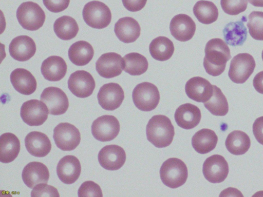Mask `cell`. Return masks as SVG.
<instances>
[{
  "instance_id": "15",
  "label": "cell",
  "mask_w": 263,
  "mask_h": 197,
  "mask_svg": "<svg viewBox=\"0 0 263 197\" xmlns=\"http://www.w3.org/2000/svg\"><path fill=\"white\" fill-rule=\"evenodd\" d=\"M124 66L123 58L115 52L103 54L96 63V69L98 74L106 78L119 75L124 69Z\"/></svg>"
},
{
  "instance_id": "33",
  "label": "cell",
  "mask_w": 263,
  "mask_h": 197,
  "mask_svg": "<svg viewBox=\"0 0 263 197\" xmlns=\"http://www.w3.org/2000/svg\"><path fill=\"white\" fill-rule=\"evenodd\" d=\"M79 26L76 21L69 16L64 15L55 20L53 30L60 39L68 41L72 39L79 31Z\"/></svg>"
},
{
  "instance_id": "4",
  "label": "cell",
  "mask_w": 263,
  "mask_h": 197,
  "mask_svg": "<svg viewBox=\"0 0 263 197\" xmlns=\"http://www.w3.org/2000/svg\"><path fill=\"white\" fill-rule=\"evenodd\" d=\"M16 17L23 28L35 31L42 27L46 15L37 4L29 1L24 2L19 6L16 10Z\"/></svg>"
},
{
  "instance_id": "28",
  "label": "cell",
  "mask_w": 263,
  "mask_h": 197,
  "mask_svg": "<svg viewBox=\"0 0 263 197\" xmlns=\"http://www.w3.org/2000/svg\"><path fill=\"white\" fill-rule=\"evenodd\" d=\"M20 142L18 137L10 132L5 133L0 137V161L9 163L14 161L20 151Z\"/></svg>"
},
{
  "instance_id": "11",
  "label": "cell",
  "mask_w": 263,
  "mask_h": 197,
  "mask_svg": "<svg viewBox=\"0 0 263 197\" xmlns=\"http://www.w3.org/2000/svg\"><path fill=\"white\" fill-rule=\"evenodd\" d=\"M229 171L228 162L224 157L219 154H214L208 157L203 164V175L212 183H219L224 181Z\"/></svg>"
},
{
  "instance_id": "25",
  "label": "cell",
  "mask_w": 263,
  "mask_h": 197,
  "mask_svg": "<svg viewBox=\"0 0 263 197\" xmlns=\"http://www.w3.org/2000/svg\"><path fill=\"white\" fill-rule=\"evenodd\" d=\"M10 79L14 88L22 94H31L36 89L37 82L35 77L25 69H14L10 74Z\"/></svg>"
},
{
  "instance_id": "30",
  "label": "cell",
  "mask_w": 263,
  "mask_h": 197,
  "mask_svg": "<svg viewBox=\"0 0 263 197\" xmlns=\"http://www.w3.org/2000/svg\"><path fill=\"white\" fill-rule=\"evenodd\" d=\"M70 61L79 66L88 64L94 55L92 46L87 42L79 41L71 45L68 52Z\"/></svg>"
},
{
  "instance_id": "22",
  "label": "cell",
  "mask_w": 263,
  "mask_h": 197,
  "mask_svg": "<svg viewBox=\"0 0 263 197\" xmlns=\"http://www.w3.org/2000/svg\"><path fill=\"white\" fill-rule=\"evenodd\" d=\"M174 117L177 124L180 127L191 129L199 124L201 114L198 107L190 103H186L177 108Z\"/></svg>"
},
{
  "instance_id": "14",
  "label": "cell",
  "mask_w": 263,
  "mask_h": 197,
  "mask_svg": "<svg viewBox=\"0 0 263 197\" xmlns=\"http://www.w3.org/2000/svg\"><path fill=\"white\" fill-rule=\"evenodd\" d=\"M97 98L99 104L103 109L113 111L121 105L124 98V92L118 84L109 83L100 88Z\"/></svg>"
},
{
  "instance_id": "39",
  "label": "cell",
  "mask_w": 263,
  "mask_h": 197,
  "mask_svg": "<svg viewBox=\"0 0 263 197\" xmlns=\"http://www.w3.org/2000/svg\"><path fill=\"white\" fill-rule=\"evenodd\" d=\"M78 195L79 197L103 196L100 186L91 181H85L81 184L78 189Z\"/></svg>"
},
{
  "instance_id": "8",
  "label": "cell",
  "mask_w": 263,
  "mask_h": 197,
  "mask_svg": "<svg viewBox=\"0 0 263 197\" xmlns=\"http://www.w3.org/2000/svg\"><path fill=\"white\" fill-rule=\"evenodd\" d=\"M53 140L57 146L63 151L76 149L81 141L78 129L68 123L59 124L53 130Z\"/></svg>"
},
{
  "instance_id": "13",
  "label": "cell",
  "mask_w": 263,
  "mask_h": 197,
  "mask_svg": "<svg viewBox=\"0 0 263 197\" xmlns=\"http://www.w3.org/2000/svg\"><path fill=\"white\" fill-rule=\"evenodd\" d=\"M96 86L92 76L85 70L72 73L68 80V87L71 92L80 98H85L92 94Z\"/></svg>"
},
{
  "instance_id": "45",
  "label": "cell",
  "mask_w": 263,
  "mask_h": 197,
  "mask_svg": "<svg viewBox=\"0 0 263 197\" xmlns=\"http://www.w3.org/2000/svg\"><path fill=\"white\" fill-rule=\"evenodd\" d=\"M248 1L254 6L263 7V0H248Z\"/></svg>"
},
{
  "instance_id": "34",
  "label": "cell",
  "mask_w": 263,
  "mask_h": 197,
  "mask_svg": "<svg viewBox=\"0 0 263 197\" xmlns=\"http://www.w3.org/2000/svg\"><path fill=\"white\" fill-rule=\"evenodd\" d=\"M194 14L199 22L208 25L215 22L218 16V10L212 2L200 0L193 8Z\"/></svg>"
},
{
  "instance_id": "29",
  "label": "cell",
  "mask_w": 263,
  "mask_h": 197,
  "mask_svg": "<svg viewBox=\"0 0 263 197\" xmlns=\"http://www.w3.org/2000/svg\"><path fill=\"white\" fill-rule=\"evenodd\" d=\"M217 142L218 137L215 132L206 128L197 131L192 139L193 147L200 154H205L214 149Z\"/></svg>"
},
{
  "instance_id": "6",
  "label": "cell",
  "mask_w": 263,
  "mask_h": 197,
  "mask_svg": "<svg viewBox=\"0 0 263 197\" xmlns=\"http://www.w3.org/2000/svg\"><path fill=\"white\" fill-rule=\"evenodd\" d=\"M132 97L136 107L143 111H150L156 108L160 101L157 87L149 82L138 84L134 89Z\"/></svg>"
},
{
  "instance_id": "46",
  "label": "cell",
  "mask_w": 263,
  "mask_h": 197,
  "mask_svg": "<svg viewBox=\"0 0 263 197\" xmlns=\"http://www.w3.org/2000/svg\"><path fill=\"white\" fill-rule=\"evenodd\" d=\"M261 57H262V61H263V50H262V53H261Z\"/></svg>"
},
{
  "instance_id": "31",
  "label": "cell",
  "mask_w": 263,
  "mask_h": 197,
  "mask_svg": "<svg viewBox=\"0 0 263 197\" xmlns=\"http://www.w3.org/2000/svg\"><path fill=\"white\" fill-rule=\"evenodd\" d=\"M227 150L232 154L242 155L250 148L251 141L249 136L240 130H234L230 133L225 142Z\"/></svg>"
},
{
  "instance_id": "24",
  "label": "cell",
  "mask_w": 263,
  "mask_h": 197,
  "mask_svg": "<svg viewBox=\"0 0 263 197\" xmlns=\"http://www.w3.org/2000/svg\"><path fill=\"white\" fill-rule=\"evenodd\" d=\"M114 31L120 41L125 43H130L135 42L140 36L141 28L134 18L124 17L116 22Z\"/></svg>"
},
{
  "instance_id": "38",
  "label": "cell",
  "mask_w": 263,
  "mask_h": 197,
  "mask_svg": "<svg viewBox=\"0 0 263 197\" xmlns=\"http://www.w3.org/2000/svg\"><path fill=\"white\" fill-rule=\"evenodd\" d=\"M220 4L225 13L236 15L246 10L248 0H221Z\"/></svg>"
},
{
  "instance_id": "18",
  "label": "cell",
  "mask_w": 263,
  "mask_h": 197,
  "mask_svg": "<svg viewBox=\"0 0 263 197\" xmlns=\"http://www.w3.org/2000/svg\"><path fill=\"white\" fill-rule=\"evenodd\" d=\"M171 34L177 40L186 42L191 40L196 31L193 19L185 14H179L173 17L170 24Z\"/></svg>"
},
{
  "instance_id": "21",
  "label": "cell",
  "mask_w": 263,
  "mask_h": 197,
  "mask_svg": "<svg viewBox=\"0 0 263 197\" xmlns=\"http://www.w3.org/2000/svg\"><path fill=\"white\" fill-rule=\"evenodd\" d=\"M49 175L47 166L39 162L29 163L24 168L22 174L24 183L31 189L39 184L47 183Z\"/></svg>"
},
{
  "instance_id": "19",
  "label": "cell",
  "mask_w": 263,
  "mask_h": 197,
  "mask_svg": "<svg viewBox=\"0 0 263 197\" xmlns=\"http://www.w3.org/2000/svg\"><path fill=\"white\" fill-rule=\"evenodd\" d=\"M81 166L78 159L75 156H64L57 166V173L59 179L64 184H71L79 178Z\"/></svg>"
},
{
  "instance_id": "36",
  "label": "cell",
  "mask_w": 263,
  "mask_h": 197,
  "mask_svg": "<svg viewBox=\"0 0 263 197\" xmlns=\"http://www.w3.org/2000/svg\"><path fill=\"white\" fill-rule=\"evenodd\" d=\"M213 93L211 97L203 103L204 107L213 115L224 116L229 111L227 100L221 89L213 85Z\"/></svg>"
},
{
  "instance_id": "32",
  "label": "cell",
  "mask_w": 263,
  "mask_h": 197,
  "mask_svg": "<svg viewBox=\"0 0 263 197\" xmlns=\"http://www.w3.org/2000/svg\"><path fill=\"white\" fill-rule=\"evenodd\" d=\"M149 51L155 60L165 61L173 55L174 46L173 43L167 37L159 36L151 42L149 46Z\"/></svg>"
},
{
  "instance_id": "41",
  "label": "cell",
  "mask_w": 263,
  "mask_h": 197,
  "mask_svg": "<svg viewBox=\"0 0 263 197\" xmlns=\"http://www.w3.org/2000/svg\"><path fill=\"white\" fill-rule=\"evenodd\" d=\"M43 2L48 10L58 13L67 8L70 0H43Z\"/></svg>"
},
{
  "instance_id": "44",
  "label": "cell",
  "mask_w": 263,
  "mask_h": 197,
  "mask_svg": "<svg viewBox=\"0 0 263 197\" xmlns=\"http://www.w3.org/2000/svg\"><path fill=\"white\" fill-rule=\"evenodd\" d=\"M253 85L258 92L263 94V71L258 72L255 76Z\"/></svg>"
},
{
  "instance_id": "23",
  "label": "cell",
  "mask_w": 263,
  "mask_h": 197,
  "mask_svg": "<svg viewBox=\"0 0 263 197\" xmlns=\"http://www.w3.org/2000/svg\"><path fill=\"white\" fill-rule=\"evenodd\" d=\"M25 145L30 154L39 157L46 156L51 149L48 137L39 131H31L27 134L25 138Z\"/></svg>"
},
{
  "instance_id": "5",
  "label": "cell",
  "mask_w": 263,
  "mask_h": 197,
  "mask_svg": "<svg viewBox=\"0 0 263 197\" xmlns=\"http://www.w3.org/2000/svg\"><path fill=\"white\" fill-rule=\"evenodd\" d=\"M82 15L86 24L95 29L106 27L111 19V13L108 7L98 1H91L85 4Z\"/></svg>"
},
{
  "instance_id": "16",
  "label": "cell",
  "mask_w": 263,
  "mask_h": 197,
  "mask_svg": "<svg viewBox=\"0 0 263 197\" xmlns=\"http://www.w3.org/2000/svg\"><path fill=\"white\" fill-rule=\"evenodd\" d=\"M100 165L108 170L121 168L126 160V153L123 148L117 145H109L103 147L98 156Z\"/></svg>"
},
{
  "instance_id": "9",
  "label": "cell",
  "mask_w": 263,
  "mask_h": 197,
  "mask_svg": "<svg viewBox=\"0 0 263 197\" xmlns=\"http://www.w3.org/2000/svg\"><path fill=\"white\" fill-rule=\"evenodd\" d=\"M120 129L119 122L115 116L104 115L92 122L91 129L92 134L96 140L108 142L117 137Z\"/></svg>"
},
{
  "instance_id": "40",
  "label": "cell",
  "mask_w": 263,
  "mask_h": 197,
  "mask_svg": "<svg viewBox=\"0 0 263 197\" xmlns=\"http://www.w3.org/2000/svg\"><path fill=\"white\" fill-rule=\"evenodd\" d=\"M33 196H60L58 190L47 183H40L34 187L31 192Z\"/></svg>"
},
{
  "instance_id": "27",
  "label": "cell",
  "mask_w": 263,
  "mask_h": 197,
  "mask_svg": "<svg viewBox=\"0 0 263 197\" xmlns=\"http://www.w3.org/2000/svg\"><path fill=\"white\" fill-rule=\"evenodd\" d=\"M246 21L245 16L240 21L232 22L227 24L222 32L225 42L232 46H241L247 37V30L244 25Z\"/></svg>"
},
{
  "instance_id": "42",
  "label": "cell",
  "mask_w": 263,
  "mask_h": 197,
  "mask_svg": "<svg viewBox=\"0 0 263 197\" xmlns=\"http://www.w3.org/2000/svg\"><path fill=\"white\" fill-rule=\"evenodd\" d=\"M124 7L131 12L141 10L146 5L147 0H122Z\"/></svg>"
},
{
  "instance_id": "17",
  "label": "cell",
  "mask_w": 263,
  "mask_h": 197,
  "mask_svg": "<svg viewBox=\"0 0 263 197\" xmlns=\"http://www.w3.org/2000/svg\"><path fill=\"white\" fill-rule=\"evenodd\" d=\"M213 85L209 81L200 76L189 80L185 84V91L187 96L199 103L208 101L213 93Z\"/></svg>"
},
{
  "instance_id": "35",
  "label": "cell",
  "mask_w": 263,
  "mask_h": 197,
  "mask_svg": "<svg viewBox=\"0 0 263 197\" xmlns=\"http://www.w3.org/2000/svg\"><path fill=\"white\" fill-rule=\"evenodd\" d=\"M124 66L123 70L131 75H140L147 70L148 63L147 59L142 54L132 52L123 57Z\"/></svg>"
},
{
  "instance_id": "37",
  "label": "cell",
  "mask_w": 263,
  "mask_h": 197,
  "mask_svg": "<svg viewBox=\"0 0 263 197\" xmlns=\"http://www.w3.org/2000/svg\"><path fill=\"white\" fill-rule=\"evenodd\" d=\"M247 27L251 37L263 41V12L253 11L248 16Z\"/></svg>"
},
{
  "instance_id": "43",
  "label": "cell",
  "mask_w": 263,
  "mask_h": 197,
  "mask_svg": "<svg viewBox=\"0 0 263 197\" xmlns=\"http://www.w3.org/2000/svg\"><path fill=\"white\" fill-rule=\"evenodd\" d=\"M252 129L256 140L259 143L263 145V116L255 120Z\"/></svg>"
},
{
  "instance_id": "7",
  "label": "cell",
  "mask_w": 263,
  "mask_h": 197,
  "mask_svg": "<svg viewBox=\"0 0 263 197\" xmlns=\"http://www.w3.org/2000/svg\"><path fill=\"white\" fill-rule=\"evenodd\" d=\"M255 66V60L251 55L247 53H239L231 61L229 77L235 83H244L253 73Z\"/></svg>"
},
{
  "instance_id": "12",
  "label": "cell",
  "mask_w": 263,
  "mask_h": 197,
  "mask_svg": "<svg viewBox=\"0 0 263 197\" xmlns=\"http://www.w3.org/2000/svg\"><path fill=\"white\" fill-rule=\"evenodd\" d=\"M40 100L46 104L49 113L52 115L64 114L69 107L68 98L66 94L58 87L46 88L41 94Z\"/></svg>"
},
{
  "instance_id": "2",
  "label": "cell",
  "mask_w": 263,
  "mask_h": 197,
  "mask_svg": "<svg viewBox=\"0 0 263 197\" xmlns=\"http://www.w3.org/2000/svg\"><path fill=\"white\" fill-rule=\"evenodd\" d=\"M147 139L157 148H164L172 142L174 127L171 120L163 115H156L149 120L146 128Z\"/></svg>"
},
{
  "instance_id": "1",
  "label": "cell",
  "mask_w": 263,
  "mask_h": 197,
  "mask_svg": "<svg viewBox=\"0 0 263 197\" xmlns=\"http://www.w3.org/2000/svg\"><path fill=\"white\" fill-rule=\"evenodd\" d=\"M204 53L203 66L206 73L213 76L222 74L231 58L227 44L221 38H212L206 44Z\"/></svg>"
},
{
  "instance_id": "10",
  "label": "cell",
  "mask_w": 263,
  "mask_h": 197,
  "mask_svg": "<svg viewBox=\"0 0 263 197\" xmlns=\"http://www.w3.org/2000/svg\"><path fill=\"white\" fill-rule=\"evenodd\" d=\"M49 113L48 108L44 102L37 100H30L23 104L20 115L26 124L37 126L45 123Z\"/></svg>"
},
{
  "instance_id": "26",
  "label": "cell",
  "mask_w": 263,
  "mask_h": 197,
  "mask_svg": "<svg viewBox=\"0 0 263 197\" xmlns=\"http://www.w3.org/2000/svg\"><path fill=\"white\" fill-rule=\"evenodd\" d=\"M67 65L63 58L52 55L42 63L41 71L44 77L49 81L57 82L62 80L67 72Z\"/></svg>"
},
{
  "instance_id": "3",
  "label": "cell",
  "mask_w": 263,
  "mask_h": 197,
  "mask_svg": "<svg viewBox=\"0 0 263 197\" xmlns=\"http://www.w3.org/2000/svg\"><path fill=\"white\" fill-rule=\"evenodd\" d=\"M188 176L187 168L180 159L172 157L163 162L160 169L162 183L171 188H177L183 185Z\"/></svg>"
},
{
  "instance_id": "20",
  "label": "cell",
  "mask_w": 263,
  "mask_h": 197,
  "mask_svg": "<svg viewBox=\"0 0 263 197\" xmlns=\"http://www.w3.org/2000/svg\"><path fill=\"white\" fill-rule=\"evenodd\" d=\"M9 51L11 56L20 62L31 58L36 52L35 43L27 35H20L14 38L9 44Z\"/></svg>"
}]
</instances>
